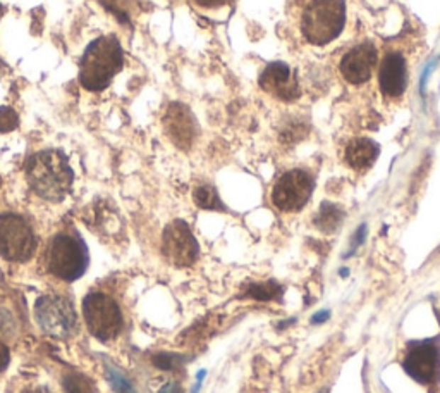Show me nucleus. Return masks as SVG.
Listing matches in <instances>:
<instances>
[{
  "instance_id": "f257e3e1",
  "label": "nucleus",
  "mask_w": 440,
  "mask_h": 393,
  "mask_svg": "<svg viewBox=\"0 0 440 393\" xmlns=\"http://www.w3.org/2000/svg\"><path fill=\"white\" fill-rule=\"evenodd\" d=\"M24 174L30 188L48 202L64 200L75 181V173L69 166L66 154L54 149L33 154L26 161Z\"/></svg>"
},
{
  "instance_id": "f03ea898",
  "label": "nucleus",
  "mask_w": 440,
  "mask_h": 393,
  "mask_svg": "<svg viewBox=\"0 0 440 393\" xmlns=\"http://www.w3.org/2000/svg\"><path fill=\"white\" fill-rule=\"evenodd\" d=\"M124 66V52L117 36L93 40L79 60V83L88 92H101Z\"/></svg>"
},
{
  "instance_id": "7ed1b4c3",
  "label": "nucleus",
  "mask_w": 440,
  "mask_h": 393,
  "mask_svg": "<svg viewBox=\"0 0 440 393\" xmlns=\"http://www.w3.org/2000/svg\"><path fill=\"white\" fill-rule=\"evenodd\" d=\"M346 24L344 0H312L301 18V31L313 45H327Z\"/></svg>"
},
{
  "instance_id": "20e7f679",
  "label": "nucleus",
  "mask_w": 440,
  "mask_h": 393,
  "mask_svg": "<svg viewBox=\"0 0 440 393\" xmlns=\"http://www.w3.org/2000/svg\"><path fill=\"white\" fill-rule=\"evenodd\" d=\"M88 267V250L77 235L59 233L47 250V269L62 281H76Z\"/></svg>"
},
{
  "instance_id": "39448f33",
  "label": "nucleus",
  "mask_w": 440,
  "mask_h": 393,
  "mask_svg": "<svg viewBox=\"0 0 440 393\" xmlns=\"http://www.w3.org/2000/svg\"><path fill=\"white\" fill-rule=\"evenodd\" d=\"M83 318L89 333L104 343L116 340L124 326L119 303L104 291H92L83 298Z\"/></svg>"
},
{
  "instance_id": "423d86ee",
  "label": "nucleus",
  "mask_w": 440,
  "mask_h": 393,
  "mask_svg": "<svg viewBox=\"0 0 440 393\" xmlns=\"http://www.w3.org/2000/svg\"><path fill=\"white\" fill-rule=\"evenodd\" d=\"M35 319L45 335L57 340H67L77 331L75 307L64 295H43L35 303Z\"/></svg>"
},
{
  "instance_id": "0eeeda50",
  "label": "nucleus",
  "mask_w": 440,
  "mask_h": 393,
  "mask_svg": "<svg viewBox=\"0 0 440 393\" xmlns=\"http://www.w3.org/2000/svg\"><path fill=\"white\" fill-rule=\"evenodd\" d=\"M36 252L31 225L14 212L0 214V255L11 262H26Z\"/></svg>"
},
{
  "instance_id": "6e6552de",
  "label": "nucleus",
  "mask_w": 440,
  "mask_h": 393,
  "mask_svg": "<svg viewBox=\"0 0 440 393\" xmlns=\"http://www.w3.org/2000/svg\"><path fill=\"white\" fill-rule=\"evenodd\" d=\"M313 180L303 169H291L277 180L272 190V204L282 212H296L312 197Z\"/></svg>"
},
{
  "instance_id": "1a4fd4ad",
  "label": "nucleus",
  "mask_w": 440,
  "mask_h": 393,
  "mask_svg": "<svg viewBox=\"0 0 440 393\" xmlns=\"http://www.w3.org/2000/svg\"><path fill=\"white\" fill-rule=\"evenodd\" d=\"M162 252L165 259L177 267L193 266L199 255V247L189 226L177 220L170 222L162 237Z\"/></svg>"
},
{
  "instance_id": "9d476101",
  "label": "nucleus",
  "mask_w": 440,
  "mask_h": 393,
  "mask_svg": "<svg viewBox=\"0 0 440 393\" xmlns=\"http://www.w3.org/2000/svg\"><path fill=\"white\" fill-rule=\"evenodd\" d=\"M402 367L414 382L430 384L437 379L440 371V352L434 342L413 343L406 352Z\"/></svg>"
},
{
  "instance_id": "9b49d317",
  "label": "nucleus",
  "mask_w": 440,
  "mask_h": 393,
  "mask_svg": "<svg viewBox=\"0 0 440 393\" xmlns=\"http://www.w3.org/2000/svg\"><path fill=\"white\" fill-rule=\"evenodd\" d=\"M164 128L170 141L181 151H189L198 136V124L189 107L181 102H172L164 116Z\"/></svg>"
},
{
  "instance_id": "f8f14e48",
  "label": "nucleus",
  "mask_w": 440,
  "mask_h": 393,
  "mask_svg": "<svg viewBox=\"0 0 440 393\" xmlns=\"http://www.w3.org/2000/svg\"><path fill=\"white\" fill-rule=\"evenodd\" d=\"M378 63V52L372 42L354 45L341 59V75L351 85H361L370 80Z\"/></svg>"
},
{
  "instance_id": "ddd939ff",
  "label": "nucleus",
  "mask_w": 440,
  "mask_h": 393,
  "mask_svg": "<svg viewBox=\"0 0 440 393\" xmlns=\"http://www.w3.org/2000/svg\"><path fill=\"white\" fill-rule=\"evenodd\" d=\"M260 87L268 95L284 102H292L299 97V85L291 68L284 63H272L262 71L258 80Z\"/></svg>"
},
{
  "instance_id": "4468645a",
  "label": "nucleus",
  "mask_w": 440,
  "mask_h": 393,
  "mask_svg": "<svg viewBox=\"0 0 440 393\" xmlns=\"http://www.w3.org/2000/svg\"><path fill=\"white\" fill-rule=\"evenodd\" d=\"M378 87L389 99H399L406 92L407 70L405 55L399 52L385 55L378 68Z\"/></svg>"
},
{
  "instance_id": "2eb2a0df",
  "label": "nucleus",
  "mask_w": 440,
  "mask_h": 393,
  "mask_svg": "<svg viewBox=\"0 0 440 393\" xmlns=\"http://www.w3.org/2000/svg\"><path fill=\"white\" fill-rule=\"evenodd\" d=\"M378 152H380V149H378V145L373 140L354 139L346 147L344 159L348 162L349 168L356 169V171H366L377 161Z\"/></svg>"
},
{
  "instance_id": "dca6fc26",
  "label": "nucleus",
  "mask_w": 440,
  "mask_h": 393,
  "mask_svg": "<svg viewBox=\"0 0 440 393\" xmlns=\"http://www.w3.org/2000/svg\"><path fill=\"white\" fill-rule=\"evenodd\" d=\"M342 221H344V210L337 208L336 204H330V202H324L320 205L319 214L315 216V226L324 233L337 232Z\"/></svg>"
},
{
  "instance_id": "f3484780",
  "label": "nucleus",
  "mask_w": 440,
  "mask_h": 393,
  "mask_svg": "<svg viewBox=\"0 0 440 393\" xmlns=\"http://www.w3.org/2000/svg\"><path fill=\"white\" fill-rule=\"evenodd\" d=\"M284 289L275 281H258V283H250L243 291V295L246 298H255V301H277V298L282 295Z\"/></svg>"
},
{
  "instance_id": "a211bd4d",
  "label": "nucleus",
  "mask_w": 440,
  "mask_h": 393,
  "mask_svg": "<svg viewBox=\"0 0 440 393\" xmlns=\"http://www.w3.org/2000/svg\"><path fill=\"white\" fill-rule=\"evenodd\" d=\"M194 204L198 205L199 209H207V210H224L222 200H220L217 190L214 188L211 185H199L194 188L193 192Z\"/></svg>"
},
{
  "instance_id": "6ab92c4d",
  "label": "nucleus",
  "mask_w": 440,
  "mask_h": 393,
  "mask_svg": "<svg viewBox=\"0 0 440 393\" xmlns=\"http://www.w3.org/2000/svg\"><path fill=\"white\" fill-rule=\"evenodd\" d=\"M64 393H97L95 384L81 372H67L62 379Z\"/></svg>"
},
{
  "instance_id": "aec40b11",
  "label": "nucleus",
  "mask_w": 440,
  "mask_h": 393,
  "mask_svg": "<svg viewBox=\"0 0 440 393\" xmlns=\"http://www.w3.org/2000/svg\"><path fill=\"white\" fill-rule=\"evenodd\" d=\"M105 375H107V382L112 387L114 393H136V388H134L131 379L114 364L105 366Z\"/></svg>"
},
{
  "instance_id": "412c9836",
  "label": "nucleus",
  "mask_w": 440,
  "mask_h": 393,
  "mask_svg": "<svg viewBox=\"0 0 440 393\" xmlns=\"http://www.w3.org/2000/svg\"><path fill=\"white\" fill-rule=\"evenodd\" d=\"M99 2L110 12V14L116 16L117 21L122 24L129 23V14H131L133 0H99Z\"/></svg>"
},
{
  "instance_id": "4be33fe9",
  "label": "nucleus",
  "mask_w": 440,
  "mask_h": 393,
  "mask_svg": "<svg viewBox=\"0 0 440 393\" xmlns=\"http://www.w3.org/2000/svg\"><path fill=\"white\" fill-rule=\"evenodd\" d=\"M153 366L162 371H172L185 362L186 357L179 354H170V352H158L153 355Z\"/></svg>"
},
{
  "instance_id": "5701e85b",
  "label": "nucleus",
  "mask_w": 440,
  "mask_h": 393,
  "mask_svg": "<svg viewBox=\"0 0 440 393\" xmlns=\"http://www.w3.org/2000/svg\"><path fill=\"white\" fill-rule=\"evenodd\" d=\"M19 126V116L12 107H0V133H11Z\"/></svg>"
},
{
  "instance_id": "b1692460",
  "label": "nucleus",
  "mask_w": 440,
  "mask_h": 393,
  "mask_svg": "<svg viewBox=\"0 0 440 393\" xmlns=\"http://www.w3.org/2000/svg\"><path fill=\"white\" fill-rule=\"evenodd\" d=\"M9 362H11V352H9V348H7L6 345H4L2 342H0V372L7 370V366H9Z\"/></svg>"
},
{
  "instance_id": "393cba45",
  "label": "nucleus",
  "mask_w": 440,
  "mask_h": 393,
  "mask_svg": "<svg viewBox=\"0 0 440 393\" xmlns=\"http://www.w3.org/2000/svg\"><path fill=\"white\" fill-rule=\"evenodd\" d=\"M229 2L232 0H194V4H198L199 7H205V9H215V7H222Z\"/></svg>"
},
{
  "instance_id": "a878e982",
  "label": "nucleus",
  "mask_w": 440,
  "mask_h": 393,
  "mask_svg": "<svg viewBox=\"0 0 440 393\" xmlns=\"http://www.w3.org/2000/svg\"><path fill=\"white\" fill-rule=\"evenodd\" d=\"M365 233H366V226H360V230H358V233L354 235V245H353V250L351 252H354V250L358 249V247L361 245L365 240Z\"/></svg>"
},
{
  "instance_id": "bb28decb",
  "label": "nucleus",
  "mask_w": 440,
  "mask_h": 393,
  "mask_svg": "<svg viewBox=\"0 0 440 393\" xmlns=\"http://www.w3.org/2000/svg\"><path fill=\"white\" fill-rule=\"evenodd\" d=\"M158 393H182V388L179 387L177 383L170 382V383L164 384V387L160 388V392H158Z\"/></svg>"
},
{
  "instance_id": "cd10ccee",
  "label": "nucleus",
  "mask_w": 440,
  "mask_h": 393,
  "mask_svg": "<svg viewBox=\"0 0 440 393\" xmlns=\"http://www.w3.org/2000/svg\"><path fill=\"white\" fill-rule=\"evenodd\" d=\"M330 318V313L329 311H321V313H319V314H315L312 318V324H320V323H325L327 321V319Z\"/></svg>"
},
{
  "instance_id": "c85d7f7f",
  "label": "nucleus",
  "mask_w": 440,
  "mask_h": 393,
  "mask_svg": "<svg viewBox=\"0 0 440 393\" xmlns=\"http://www.w3.org/2000/svg\"><path fill=\"white\" fill-rule=\"evenodd\" d=\"M24 393H52L48 388L45 387H40V388H31V390H26Z\"/></svg>"
},
{
  "instance_id": "c756f323",
  "label": "nucleus",
  "mask_w": 440,
  "mask_h": 393,
  "mask_svg": "<svg viewBox=\"0 0 440 393\" xmlns=\"http://www.w3.org/2000/svg\"><path fill=\"white\" fill-rule=\"evenodd\" d=\"M0 18H2V6H0Z\"/></svg>"
},
{
  "instance_id": "7c9ffc66",
  "label": "nucleus",
  "mask_w": 440,
  "mask_h": 393,
  "mask_svg": "<svg viewBox=\"0 0 440 393\" xmlns=\"http://www.w3.org/2000/svg\"><path fill=\"white\" fill-rule=\"evenodd\" d=\"M0 186H2V178H0Z\"/></svg>"
}]
</instances>
